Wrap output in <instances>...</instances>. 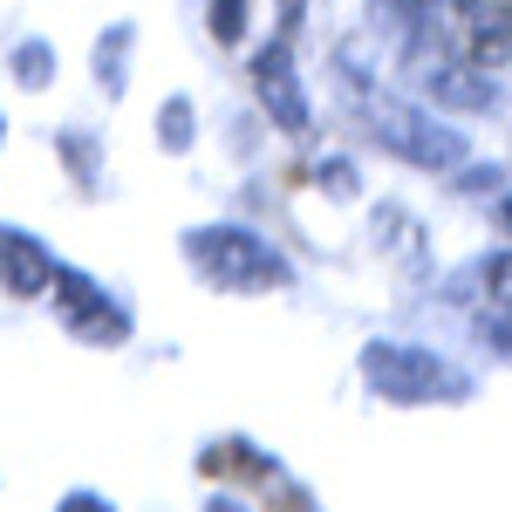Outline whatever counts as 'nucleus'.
Returning <instances> with one entry per match:
<instances>
[{"instance_id": "obj_1", "label": "nucleus", "mask_w": 512, "mask_h": 512, "mask_svg": "<svg viewBox=\"0 0 512 512\" xmlns=\"http://www.w3.org/2000/svg\"><path fill=\"white\" fill-rule=\"evenodd\" d=\"M185 260L212 287L226 294H274V287H294V267L274 239H260L253 226H192L185 233Z\"/></svg>"}, {"instance_id": "obj_2", "label": "nucleus", "mask_w": 512, "mask_h": 512, "mask_svg": "<svg viewBox=\"0 0 512 512\" xmlns=\"http://www.w3.org/2000/svg\"><path fill=\"white\" fill-rule=\"evenodd\" d=\"M362 383L383 403H465L472 376L458 362H444L424 342H369L362 349Z\"/></svg>"}, {"instance_id": "obj_3", "label": "nucleus", "mask_w": 512, "mask_h": 512, "mask_svg": "<svg viewBox=\"0 0 512 512\" xmlns=\"http://www.w3.org/2000/svg\"><path fill=\"white\" fill-rule=\"evenodd\" d=\"M355 96H362L369 137H376L390 158L417 164V171H458V164H465V137H458L451 123H437L431 110H417V103H403V96H383V89H369V82H355Z\"/></svg>"}, {"instance_id": "obj_4", "label": "nucleus", "mask_w": 512, "mask_h": 512, "mask_svg": "<svg viewBox=\"0 0 512 512\" xmlns=\"http://www.w3.org/2000/svg\"><path fill=\"white\" fill-rule=\"evenodd\" d=\"M48 294H55V315H62V328H69L76 342H110V349H117L123 335H130V315L110 301V287H96V280L76 274V267H62Z\"/></svg>"}, {"instance_id": "obj_5", "label": "nucleus", "mask_w": 512, "mask_h": 512, "mask_svg": "<svg viewBox=\"0 0 512 512\" xmlns=\"http://www.w3.org/2000/svg\"><path fill=\"white\" fill-rule=\"evenodd\" d=\"M253 89H260V110L280 123V130H308V89H301V69H294V55H287V35L280 41H267L260 48V62H253Z\"/></svg>"}, {"instance_id": "obj_6", "label": "nucleus", "mask_w": 512, "mask_h": 512, "mask_svg": "<svg viewBox=\"0 0 512 512\" xmlns=\"http://www.w3.org/2000/svg\"><path fill=\"white\" fill-rule=\"evenodd\" d=\"M55 274H62V260H55L28 226H0V294L35 301V294L55 287Z\"/></svg>"}, {"instance_id": "obj_7", "label": "nucleus", "mask_w": 512, "mask_h": 512, "mask_svg": "<svg viewBox=\"0 0 512 512\" xmlns=\"http://www.w3.org/2000/svg\"><path fill=\"white\" fill-rule=\"evenodd\" d=\"M472 301H478V328L499 342V349H512V253H492V260H478L472 267Z\"/></svg>"}, {"instance_id": "obj_8", "label": "nucleus", "mask_w": 512, "mask_h": 512, "mask_svg": "<svg viewBox=\"0 0 512 512\" xmlns=\"http://www.w3.org/2000/svg\"><path fill=\"white\" fill-rule=\"evenodd\" d=\"M424 89H431L437 103H451V110H492L499 103V82H485L465 62H437L431 76H424Z\"/></svg>"}, {"instance_id": "obj_9", "label": "nucleus", "mask_w": 512, "mask_h": 512, "mask_svg": "<svg viewBox=\"0 0 512 512\" xmlns=\"http://www.w3.org/2000/svg\"><path fill=\"white\" fill-rule=\"evenodd\" d=\"M48 76H55V48H48V41H21V48H14V82H21V89H41Z\"/></svg>"}, {"instance_id": "obj_10", "label": "nucleus", "mask_w": 512, "mask_h": 512, "mask_svg": "<svg viewBox=\"0 0 512 512\" xmlns=\"http://www.w3.org/2000/svg\"><path fill=\"white\" fill-rule=\"evenodd\" d=\"M158 137H164V151H185V144H192V103H185V96H171L158 110Z\"/></svg>"}, {"instance_id": "obj_11", "label": "nucleus", "mask_w": 512, "mask_h": 512, "mask_svg": "<svg viewBox=\"0 0 512 512\" xmlns=\"http://www.w3.org/2000/svg\"><path fill=\"white\" fill-rule=\"evenodd\" d=\"M239 28H246V0H212V35L239 41Z\"/></svg>"}, {"instance_id": "obj_12", "label": "nucleus", "mask_w": 512, "mask_h": 512, "mask_svg": "<svg viewBox=\"0 0 512 512\" xmlns=\"http://www.w3.org/2000/svg\"><path fill=\"white\" fill-rule=\"evenodd\" d=\"M499 226H506V233H512V192L499 198Z\"/></svg>"}]
</instances>
